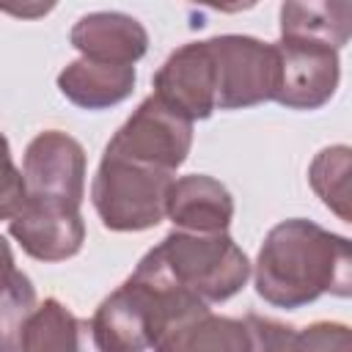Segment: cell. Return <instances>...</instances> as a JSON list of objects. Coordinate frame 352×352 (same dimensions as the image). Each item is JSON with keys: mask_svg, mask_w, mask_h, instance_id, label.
<instances>
[{"mask_svg": "<svg viewBox=\"0 0 352 352\" xmlns=\"http://www.w3.org/2000/svg\"><path fill=\"white\" fill-rule=\"evenodd\" d=\"M250 272L264 302L297 311L322 294H352V248L346 236L292 217L270 228Z\"/></svg>", "mask_w": 352, "mask_h": 352, "instance_id": "1", "label": "cell"}, {"mask_svg": "<svg viewBox=\"0 0 352 352\" xmlns=\"http://www.w3.org/2000/svg\"><path fill=\"white\" fill-rule=\"evenodd\" d=\"M206 311V302L138 264L132 275L99 302L88 330L94 346L102 352H170L173 341Z\"/></svg>", "mask_w": 352, "mask_h": 352, "instance_id": "2", "label": "cell"}, {"mask_svg": "<svg viewBox=\"0 0 352 352\" xmlns=\"http://www.w3.org/2000/svg\"><path fill=\"white\" fill-rule=\"evenodd\" d=\"M138 264L206 305L231 300L250 278L245 250L226 231L173 228Z\"/></svg>", "mask_w": 352, "mask_h": 352, "instance_id": "3", "label": "cell"}, {"mask_svg": "<svg viewBox=\"0 0 352 352\" xmlns=\"http://www.w3.org/2000/svg\"><path fill=\"white\" fill-rule=\"evenodd\" d=\"M173 179L170 170L104 151L91 182V204L107 231H148L165 220Z\"/></svg>", "mask_w": 352, "mask_h": 352, "instance_id": "4", "label": "cell"}, {"mask_svg": "<svg viewBox=\"0 0 352 352\" xmlns=\"http://www.w3.org/2000/svg\"><path fill=\"white\" fill-rule=\"evenodd\" d=\"M214 72L217 110H245L272 102L278 88V50L253 36L223 33L206 38Z\"/></svg>", "mask_w": 352, "mask_h": 352, "instance_id": "5", "label": "cell"}, {"mask_svg": "<svg viewBox=\"0 0 352 352\" xmlns=\"http://www.w3.org/2000/svg\"><path fill=\"white\" fill-rule=\"evenodd\" d=\"M190 148H192V121L176 113L170 104H165L157 94L146 96L104 146V151L170 173H176V168L184 165Z\"/></svg>", "mask_w": 352, "mask_h": 352, "instance_id": "6", "label": "cell"}, {"mask_svg": "<svg viewBox=\"0 0 352 352\" xmlns=\"http://www.w3.org/2000/svg\"><path fill=\"white\" fill-rule=\"evenodd\" d=\"M28 198L82 206L85 198V148L60 129L38 132L22 157Z\"/></svg>", "mask_w": 352, "mask_h": 352, "instance_id": "7", "label": "cell"}, {"mask_svg": "<svg viewBox=\"0 0 352 352\" xmlns=\"http://www.w3.org/2000/svg\"><path fill=\"white\" fill-rule=\"evenodd\" d=\"M278 50V88L272 102L289 110H316L327 104L341 80L338 50L305 41L283 38L275 41Z\"/></svg>", "mask_w": 352, "mask_h": 352, "instance_id": "8", "label": "cell"}, {"mask_svg": "<svg viewBox=\"0 0 352 352\" xmlns=\"http://www.w3.org/2000/svg\"><path fill=\"white\" fill-rule=\"evenodd\" d=\"M8 234L36 261H66L80 253L85 242V223L80 209L25 198L22 209L8 220Z\"/></svg>", "mask_w": 352, "mask_h": 352, "instance_id": "9", "label": "cell"}, {"mask_svg": "<svg viewBox=\"0 0 352 352\" xmlns=\"http://www.w3.org/2000/svg\"><path fill=\"white\" fill-rule=\"evenodd\" d=\"M154 94L190 121L209 118L217 110L209 44L190 41L173 50L154 74Z\"/></svg>", "mask_w": 352, "mask_h": 352, "instance_id": "10", "label": "cell"}, {"mask_svg": "<svg viewBox=\"0 0 352 352\" xmlns=\"http://www.w3.org/2000/svg\"><path fill=\"white\" fill-rule=\"evenodd\" d=\"M72 47L82 58L135 66L148 50L146 28L124 11H91L80 16L69 33Z\"/></svg>", "mask_w": 352, "mask_h": 352, "instance_id": "11", "label": "cell"}, {"mask_svg": "<svg viewBox=\"0 0 352 352\" xmlns=\"http://www.w3.org/2000/svg\"><path fill=\"white\" fill-rule=\"evenodd\" d=\"M165 217L182 231H228L234 198L228 187L206 173H190L170 182Z\"/></svg>", "mask_w": 352, "mask_h": 352, "instance_id": "12", "label": "cell"}, {"mask_svg": "<svg viewBox=\"0 0 352 352\" xmlns=\"http://www.w3.org/2000/svg\"><path fill=\"white\" fill-rule=\"evenodd\" d=\"M135 66L77 58L58 74V91L82 110H107L135 91Z\"/></svg>", "mask_w": 352, "mask_h": 352, "instance_id": "13", "label": "cell"}, {"mask_svg": "<svg viewBox=\"0 0 352 352\" xmlns=\"http://www.w3.org/2000/svg\"><path fill=\"white\" fill-rule=\"evenodd\" d=\"M352 33L349 0H283L280 36L319 41L333 50L346 47Z\"/></svg>", "mask_w": 352, "mask_h": 352, "instance_id": "14", "label": "cell"}, {"mask_svg": "<svg viewBox=\"0 0 352 352\" xmlns=\"http://www.w3.org/2000/svg\"><path fill=\"white\" fill-rule=\"evenodd\" d=\"M85 322H80L63 302L47 297L36 302L33 314L22 327V349L28 352H47V349H80L82 346Z\"/></svg>", "mask_w": 352, "mask_h": 352, "instance_id": "15", "label": "cell"}, {"mask_svg": "<svg viewBox=\"0 0 352 352\" xmlns=\"http://www.w3.org/2000/svg\"><path fill=\"white\" fill-rule=\"evenodd\" d=\"M308 182L322 204L349 223V146H327L308 165Z\"/></svg>", "mask_w": 352, "mask_h": 352, "instance_id": "16", "label": "cell"}, {"mask_svg": "<svg viewBox=\"0 0 352 352\" xmlns=\"http://www.w3.org/2000/svg\"><path fill=\"white\" fill-rule=\"evenodd\" d=\"M182 349H256V346L248 316L228 319L206 311L173 341L170 352H182Z\"/></svg>", "mask_w": 352, "mask_h": 352, "instance_id": "17", "label": "cell"}, {"mask_svg": "<svg viewBox=\"0 0 352 352\" xmlns=\"http://www.w3.org/2000/svg\"><path fill=\"white\" fill-rule=\"evenodd\" d=\"M36 286L33 280L16 270L8 286L0 292V352L22 349V327L36 308Z\"/></svg>", "mask_w": 352, "mask_h": 352, "instance_id": "18", "label": "cell"}, {"mask_svg": "<svg viewBox=\"0 0 352 352\" xmlns=\"http://www.w3.org/2000/svg\"><path fill=\"white\" fill-rule=\"evenodd\" d=\"M25 198H28V187L22 170L14 165L11 151L0 154V220H11L22 209Z\"/></svg>", "mask_w": 352, "mask_h": 352, "instance_id": "19", "label": "cell"}, {"mask_svg": "<svg viewBox=\"0 0 352 352\" xmlns=\"http://www.w3.org/2000/svg\"><path fill=\"white\" fill-rule=\"evenodd\" d=\"M327 346H349V333L344 324L316 322L305 330H294L292 349H327Z\"/></svg>", "mask_w": 352, "mask_h": 352, "instance_id": "20", "label": "cell"}, {"mask_svg": "<svg viewBox=\"0 0 352 352\" xmlns=\"http://www.w3.org/2000/svg\"><path fill=\"white\" fill-rule=\"evenodd\" d=\"M55 6L58 0H0V14H8L14 19H41Z\"/></svg>", "mask_w": 352, "mask_h": 352, "instance_id": "21", "label": "cell"}, {"mask_svg": "<svg viewBox=\"0 0 352 352\" xmlns=\"http://www.w3.org/2000/svg\"><path fill=\"white\" fill-rule=\"evenodd\" d=\"M190 3L212 8V11H220V14H239V11L253 8L258 0H190Z\"/></svg>", "mask_w": 352, "mask_h": 352, "instance_id": "22", "label": "cell"}, {"mask_svg": "<svg viewBox=\"0 0 352 352\" xmlns=\"http://www.w3.org/2000/svg\"><path fill=\"white\" fill-rule=\"evenodd\" d=\"M16 267H14V253H11V245L0 236V292L8 286V280L14 278Z\"/></svg>", "mask_w": 352, "mask_h": 352, "instance_id": "23", "label": "cell"}, {"mask_svg": "<svg viewBox=\"0 0 352 352\" xmlns=\"http://www.w3.org/2000/svg\"><path fill=\"white\" fill-rule=\"evenodd\" d=\"M11 148H8V140L3 138V132H0V154H8Z\"/></svg>", "mask_w": 352, "mask_h": 352, "instance_id": "24", "label": "cell"}]
</instances>
